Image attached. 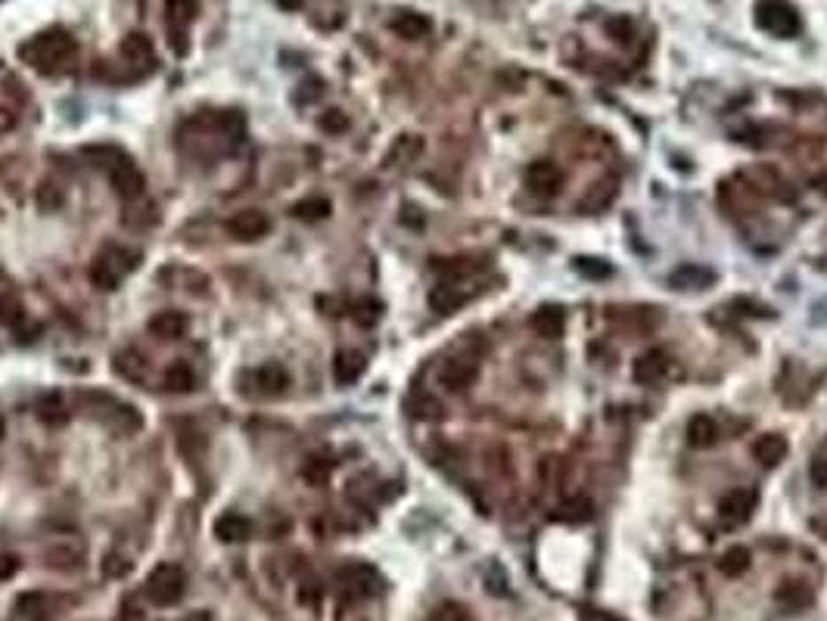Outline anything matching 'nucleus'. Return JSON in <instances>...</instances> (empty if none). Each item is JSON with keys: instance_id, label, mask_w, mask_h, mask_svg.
I'll return each instance as SVG.
<instances>
[{"instance_id": "6ab92c4d", "label": "nucleus", "mask_w": 827, "mask_h": 621, "mask_svg": "<svg viewBox=\"0 0 827 621\" xmlns=\"http://www.w3.org/2000/svg\"><path fill=\"white\" fill-rule=\"evenodd\" d=\"M389 28H392V32L398 34V38H405V41H421V38H427V34L433 32V22H429L423 13L405 10V13H398L392 22H389Z\"/></svg>"}, {"instance_id": "ea45409f", "label": "nucleus", "mask_w": 827, "mask_h": 621, "mask_svg": "<svg viewBox=\"0 0 827 621\" xmlns=\"http://www.w3.org/2000/svg\"><path fill=\"white\" fill-rule=\"evenodd\" d=\"M0 320H4V324H16V320H22V308L16 302H10V298L0 302Z\"/></svg>"}, {"instance_id": "b1692460", "label": "nucleus", "mask_w": 827, "mask_h": 621, "mask_svg": "<svg viewBox=\"0 0 827 621\" xmlns=\"http://www.w3.org/2000/svg\"><path fill=\"white\" fill-rule=\"evenodd\" d=\"M252 382L259 386L261 395H281V392H287L290 376H287V370H283L281 364H267V367L255 370Z\"/></svg>"}, {"instance_id": "9d476101", "label": "nucleus", "mask_w": 827, "mask_h": 621, "mask_svg": "<svg viewBox=\"0 0 827 621\" xmlns=\"http://www.w3.org/2000/svg\"><path fill=\"white\" fill-rule=\"evenodd\" d=\"M756 503H759V497L753 488H734L719 501V519L725 522V525H744L753 516V510H756Z\"/></svg>"}, {"instance_id": "58836bf2", "label": "nucleus", "mask_w": 827, "mask_h": 621, "mask_svg": "<svg viewBox=\"0 0 827 621\" xmlns=\"http://www.w3.org/2000/svg\"><path fill=\"white\" fill-rule=\"evenodd\" d=\"M19 565H22L19 556H13V553H4V556H0V581H10V578L19 571Z\"/></svg>"}, {"instance_id": "f3484780", "label": "nucleus", "mask_w": 827, "mask_h": 621, "mask_svg": "<svg viewBox=\"0 0 827 621\" xmlns=\"http://www.w3.org/2000/svg\"><path fill=\"white\" fill-rule=\"evenodd\" d=\"M669 283L675 286V289H709V286L715 283V271L713 267H700V264H684L678 267V271H672V277H669Z\"/></svg>"}, {"instance_id": "f03ea898", "label": "nucleus", "mask_w": 827, "mask_h": 621, "mask_svg": "<svg viewBox=\"0 0 827 621\" xmlns=\"http://www.w3.org/2000/svg\"><path fill=\"white\" fill-rule=\"evenodd\" d=\"M137 261H141V255L134 252V249H125V246L103 249L94 258V264H90V283L103 292H112L115 286L137 267Z\"/></svg>"}, {"instance_id": "412c9836", "label": "nucleus", "mask_w": 827, "mask_h": 621, "mask_svg": "<svg viewBox=\"0 0 827 621\" xmlns=\"http://www.w3.org/2000/svg\"><path fill=\"white\" fill-rule=\"evenodd\" d=\"M249 532H252V522L240 513H224L215 519V534L224 544H243L249 538Z\"/></svg>"}, {"instance_id": "aec40b11", "label": "nucleus", "mask_w": 827, "mask_h": 621, "mask_svg": "<svg viewBox=\"0 0 827 621\" xmlns=\"http://www.w3.org/2000/svg\"><path fill=\"white\" fill-rule=\"evenodd\" d=\"M364 370H367V361H364L361 351H339L336 361H333V380L339 382V386H352V382H358L364 376Z\"/></svg>"}, {"instance_id": "e433bc0d", "label": "nucleus", "mask_w": 827, "mask_h": 621, "mask_svg": "<svg viewBox=\"0 0 827 621\" xmlns=\"http://www.w3.org/2000/svg\"><path fill=\"white\" fill-rule=\"evenodd\" d=\"M808 479H812L815 488H827V456H815L812 466H808Z\"/></svg>"}, {"instance_id": "cd10ccee", "label": "nucleus", "mask_w": 827, "mask_h": 621, "mask_svg": "<svg viewBox=\"0 0 827 621\" xmlns=\"http://www.w3.org/2000/svg\"><path fill=\"white\" fill-rule=\"evenodd\" d=\"M750 563H753V556L746 547H728L719 559V569H722V575H728V578H740L750 569Z\"/></svg>"}, {"instance_id": "0eeeda50", "label": "nucleus", "mask_w": 827, "mask_h": 621, "mask_svg": "<svg viewBox=\"0 0 827 621\" xmlns=\"http://www.w3.org/2000/svg\"><path fill=\"white\" fill-rule=\"evenodd\" d=\"M669 370H672V357L662 349L644 351V355H638L635 364H631V376H635L638 386H660L669 376Z\"/></svg>"}, {"instance_id": "f8f14e48", "label": "nucleus", "mask_w": 827, "mask_h": 621, "mask_svg": "<svg viewBox=\"0 0 827 621\" xmlns=\"http://www.w3.org/2000/svg\"><path fill=\"white\" fill-rule=\"evenodd\" d=\"M479 367L467 357H452V361L442 364L439 370V382L448 388V392H467V388L476 382Z\"/></svg>"}, {"instance_id": "4c0bfd02", "label": "nucleus", "mask_w": 827, "mask_h": 621, "mask_svg": "<svg viewBox=\"0 0 827 621\" xmlns=\"http://www.w3.org/2000/svg\"><path fill=\"white\" fill-rule=\"evenodd\" d=\"M414 407H417V410H414V417H421V419H439L442 417L439 401H433V398H421Z\"/></svg>"}, {"instance_id": "f257e3e1", "label": "nucleus", "mask_w": 827, "mask_h": 621, "mask_svg": "<svg viewBox=\"0 0 827 621\" xmlns=\"http://www.w3.org/2000/svg\"><path fill=\"white\" fill-rule=\"evenodd\" d=\"M72 53H75V41H72V34L63 32V28L41 32V34H35L28 44L19 47V57L38 72L63 69V65L72 59Z\"/></svg>"}, {"instance_id": "2eb2a0df", "label": "nucleus", "mask_w": 827, "mask_h": 621, "mask_svg": "<svg viewBox=\"0 0 827 621\" xmlns=\"http://www.w3.org/2000/svg\"><path fill=\"white\" fill-rule=\"evenodd\" d=\"M790 444L784 435H777V432H765V435H759L756 441H753V456L759 460V466H765V470H775V466H781L784 456H787Z\"/></svg>"}, {"instance_id": "6e6552de", "label": "nucleus", "mask_w": 827, "mask_h": 621, "mask_svg": "<svg viewBox=\"0 0 827 621\" xmlns=\"http://www.w3.org/2000/svg\"><path fill=\"white\" fill-rule=\"evenodd\" d=\"M522 184H526L529 193H535V196H554L563 187V172L554 162L535 159L532 165L526 168V174H522Z\"/></svg>"}, {"instance_id": "79ce46f5", "label": "nucleus", "mask_w": 827, "mask_h": 621, "mask_svg": "<svg viewBox=\"0 0 827 621\" xmlns=\"http://www.w3.org/2000/svg\"><path fill=\"white\" fill-rule=\"evenodd\" d=\"M305 0H277V7H283V10H299Z\"/></svg>"}, {"instance_id": "c85d7f7f", "label": "nucleus", "mask_w": 827, "mask_h": 621, "mask_svg": "<svg viewBox=\"0 0 827 621\" xmlns=\"http://www.w3.org/2000/svg\"><path fill=\"white\" fill-rule=\"evenodd\" d=\"M166 13H168V26L174 28H187L199 13L197 0H166Z\"/></svg>"}, {"instance_id": "c9c22d12", "label": "nucleus", "mask_w": 827, "mask_h": 621, "mask_svg": "<svg viewBox=\"0 0 827 621\" xmlns=\"http://www.w3.org/2000/svg\"><path fill=\"white\" fill-rule=\"evenodd\" d=\"M576 271L585 273V277H594V280L610 277V264H604V261H598V258H576Z\"/></svg>"}, {"instance_id": "37998d69", "label": "nucleus", "mask_w": 827, "mask_h": 621, "mask_svg": "<svg viewBox=\"0 0 827 621\" xmlns=\"http://www.w3.org/2000/svg\"><path fill=\"white\" fill-rule=\"evenodd\" d=\"M4 432H7V423H4V417H0V438H4Z\"/></svg>"}, {"instance_id": "bb28decb", "label": "nucleus", "mask_w": 827, "mask_h": 621, "mask_svg": "<svg viewBox=\"0 0 827 621\" xmlns=\"http://www.w3.org/2000/svg\"><path fill=\"white\" fill-rule=\"evenodd\" d=\"M166 388L174 395H190L197 388V373L187 364H172L166 370Z\"/></svg>"}, {"instance_id": "423d86ee", "label": "nucleus", "mask_w": 827, "mask_h": 621, "mask_svg": "<svg viewBox=\"0 0 827 621\" xmlns=\"http://www.w3.org/2000/svg\"><path fill=\"white\" fill-rule=\"evenodd\" d=\"M267 230H271V218L261 209H243L228 218V234L236 242H259L261 236H267Z\"/></svg>"}, {"instance_id": "72a5a7b5", "label": "nucleus", "mask_w": 827, "mask_h": 621, "mask_svg": "<svg viewBox=\"0 0 827 621\" xmlns=\"http://www.w3.org/2000/svg\"><path fill=\"white\" fill-rule=\"evenodd\" d=\"M318 125H321V131H324V134H333V137H336V134H345V131H349V119H345V112H339V109H327V112L321 115Z\"/></svg>"}, {"instance_id": "4be33fe9", "label": "nucleus", "mask_w": 827, "mask_h": 621, "mask_svg": "<svg viewBox=\"0 0 827 621\" xmlns=\"http://www.w3.org/2000/svg\"><path fill=\"white\" fill-rule=\"evenodd\" d=\"M187 326L190 320L181 314V310H159L153 320H150V333L156 339H181L187 336Z\"/></svg>"}, {"instance_id": "2f4dec72", "label": "nucleus", "mask_w": 827, "mask_h": 621, "mask_svg": "<svg viewBox=\"0 0 827 621\" xmlns=\"http://www.w3.org/2000/svg\"><path fill=\"white\" fill-rule=\"evenodd\" d=\"M330 211V203L327 199H302V203L293 205V215L299 218V221H321V218Z\"/></svg>"}, {"instance_id": "7c9ffc66", "label": "nucleus", "mask_w": 827, "mask_h": 621, "mask_svg": "<svg viewBox=\"0 0 827 621\" xmlns=\"http://www.w3.org/2000/svg\"><path fill=\"white\" fill-rule=\"evenodd\" d=\"M16 606H19V615H26V618H32V621H41V618H47V596L44 594H22L19 600H16Z\"/></svg>"}, {"instance_id": "7ed1b4c3", "label": "nucleus", "mask_w": 827, "mask_h": 621, "mask_svg": "<svg viewBox=\"0 0 827 621\" xmlns=\"http://www.w3.org/2000/svg\"><path fill=\"white\" fill-rule=\"evenodd\" d=\"M753 16H756V26L775 38H796L802 32L800 10L790 0H756Z\"/></svg>"}, {"instance_id": "f704fd0d", "label": "nucleus", "mask_w": 827, "mask_h": 621, "mask_svg": "<svg viewBox=\"0 0 827 621\" xmlns=\"http://www.w3.org/2000/svg\"><path fill=\"white\" fill-rule=\"evenodd\" d=\"M607 32H610V38L616 41V44H629V41H631V22L625 19V16H613V19H607Z\"/></svg>"}, {"instance_id": "a19ab883", "label": "nucleus", "mask_w": 827, "mask_h": 621, "mask_svg": "<svg viewBox=\"0 0 827 621\" xmlns=\"http://www.w3.org/2000/svg\"><path fill=\"white\" fill-rule=\"evenodd\" d=\"M582 621H622V618H616V615L604 612V609H591V606H585V609H582Z\"/></svg>"}, {"instance_id": "20e7f679", "label": "nucleus", "mask_w": 827, "mask_h": 621, "mask_svg": "<svg viewBox=\"0 0 827 621\" xmlns=\"http://www.w3.org/2000/svg\"><path fill=\"white\" fill-rule=\"evenodd\" d=\"M184 587H187L184 569L174 563H162L147 578V600L156 602V606H172V602H178L184 596Z\"/></svg>"}, {"instance_id": "a878e982", "label": "nucleus", "mask_w": 827, "mask_h": 621, "mask_svg": "<svg viewBox=\"0 0 827 621\" xmlns=\"http://www.w3.org/2000/svg\"><path fill=\"white\" fill-rule=\"evenodd\" d=\"M38 417H41V423H47V426H63L66 419H69V404H66L63 395L50 392L38 401Z\"/></svg>"}, {"instance_id": "dca6fc26", "label": "nucleus", "mask_w": 827, "mask_h": 621, "mask_svg": "<svg viewBox=\"0 0 827 621\" xmlns=\"http://www.w3.org/2000/svg\"><path fill=\"white\" fill-rule=\"evenodd\" d=\"M616 193H619V187H616V178H604V180H594L591 187L585 190V196L579 199V209L582 211H588V215H594V211H604L607 205L616 199Z\"/></svg>"}, {"instance_id": "5701e85b", "label": "nucleus", "mask_w": 827, "mask_h": 621, "mask_svg": "<svg viewBox=\"0 0 827 621\" xmlns=\"http://www.w3.org/2000/svg\"><path fill=\"white\" fill-rule=\"evenodd\" d=\"M423 152V140L414 137V134H401L398 140L392 143V150L386 152V168H398V165H411L417 156Z\"/></svg>"}, {"instance_id": "a211bd4d", "label": "nucleus", "mask_w": 827, "mask_h": 621, "mask_svg": "<svg viewBox=\"0 0 827 621\" xmlns=\"http://www.w3.org/2000/svg\"><path fill=\"white\" fill-rule=\"evenodd\" d=\"M687 444L697 450L703 448H713L715 441H719V423H715L709 413H697V417H691V423H687Z\"/></svg>"}, {"instance_id": "473e14b6", "label": "nucleus", "mask_w": 827, "mask_h": 621, "mask_svg": "<svg viewBox=\"0 0 827 621\" xmlns=\"http://www.w3.org/2000/svg\"><path fill=\"white\" fill-rule=\"evenodd\" d=\"M591 516H594V503L588 501V497H573V501L563 503L560 519H567V522H588Z\"/></svg>"}, {"instance_id": "393cba45", "label": "nucleus", "mask_w": 827, "mask_h": 621, "mask_svg": "<svg viewBox=\"0 0 827 621\" xmlns=\"http://www.w3.org/2000/svg\"><path fill=\"white\" fill-rule=\"evenodd\" d=\"M112 367H115V373L128 382H143V376H147V361H143L141 351H134V349L119 351Z\"/></svg>"}, {"instance_id": "c756f323", "label": "nucleus", "mask_w": 827, "mask_h": 621, "mask_svg": "<svg viewBox=\"0 0 827 621\" xmlns=\"http://www.w3.org/2000/svg\"><path fill=\"white\" fill-rule=\"evenodd\" d=\"M343 581L349 584V590H355V594H370L376 575L370 565H349V569H343Z\"/></svg>"}, {"instance_id": "4468645a", "label": "nucleus", "mask_w": 827, "mask_h": 621, "mask_svg": "<svg viewBox=\"0 0 827 621\" xmlns=\"http://www.w3.org/2000/svg\"><path fill=\"white\" fill-rule=\"evenodd\" d=\"M119 57L125 59L131 69H137V72L153 69V63H156V50H153V44H150V38H147V34H137V32L128 34V38L121 41Z\"/></svg>"}, {"instance_id": "9b49d317", "label": "nucleus", "mask_w": 827, "mask_h": 621, "mask_svg": "<svg viewBox=\"0 0 827 621\" xmlns=\"http://www.w3.org/2000/svg\"><path fill=\"white\" fill-rule=\"evenodd\" d=\"M529 330L538 339H560L563 330H567V314H563V308H557V304H541V308L532 310V318H529Z\"/></svg>"}, {"instance_id": "ddd939ff", "label": "nucleus", "mask_w": 827, "mask_h": 621, "mask_svg": "<svg viewBox=\"0 0 827 621\" xmlns=\"http://www.w3.org/2000/svg\"><path fill=\"white\" fill-rule=\"evenodd\" d=\"M775 602L784 612H802V609H808L815 602V590L806 581H800V578H787V581L777 584Z\"/></svg>"}, {"instance_id": "39448f33", "label": "nucleus", "mask_w": 827, "mask_h": 621, "mask_svg": "<svg viewBox=\"0 0 827 621\" xmlns=\"http://www.w3.org/2000/svg\"><path fill=\"white\" fill-rule=\"evenodd\" d=\"M473 295H476V286H467V280H442V283L433 286V292H429V308H433L436 314H454V310L464 308Z\"/></svg>"}, {"instance_id": "1a4fd4ad", "label": "nucleus", "mask_w": 827, "mask_h": 621, "mask_svg": "<svg viewBox=\"0 0 827 621\" xmlns=\"http://www.w3.org/2000/svg\"><path fill=\"white\" fill-rule=\"evenodd\" d=\"M109 180H112L115 193H119L121 199H137V196H143V190H147V178H143V172L134 165L131 159H125V156H119L115 165L109 168Z\"/></svg>"}]
</instances>
